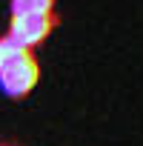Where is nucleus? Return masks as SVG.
Masks as SVG:
<instances>
[{
	"instance_id": "nucleus-5",
	"label": "nucleus",
	"mask_w": 143,
	"mask_h": 146,
	"mask_svg": "<svg viewBox=\"0 0 143 146\" xmlns=\"http://www.w3.org/2000/svg\"><path fill=\"white\" fill-rule=\"evenodd\" d=\"M0 146H12V143H0Z\"/></svg>"
},
{
	"instance_id": "nucleus-3",
	"label": "nucleus",
	"mask_w": 143,
	"mask_h": 146,
	"mask_svg": "<svg viewBox=\"0 0 143 146\" xmlns=\"http://www.w3.org/2000/svg\"><path fill=\"white\" fill-rule=\"evenodd\" d=\"M54 9V0H12V17L20 15H46Z\"/></svg>"
},
{
	"instance_id": "nucleus-2",
	"label": "nucleus",
	"mask_w": 143,
	"mask_h": 146,
	"mask_svg": "<svg viewBox=\"0 0 143 146\" xmlns=\"http://www.w3.org/2000/svg\"><path fill=\"white\" fill-rule=\"evenodd\" d=\"M40 80V66L34 60V54H23L20 60H15L12 66H6L3 72H0V89H3V95L20 100L26 98Z\"/></svg>"
},
{
	"instance_id": "nucleus-4",
	"label": "nucleus",
	"mask_w": 143,
	"mask_h": 146,
	"mask_svg": "<svg viewBox=\"0 0 143 146\" xmlns=\"http://www.w3.org/2000/svg\"><path fill=\"white\" fill-rule=\"evenodd\" d=\"M23 54H29V49H23L20 43H15L9 35L0 37V72H3L6 66H12L15 60H20Z\"/></svg>"
},
{
	"instance_id": "nucleus-1",
	"label": "nucleus",
	"mask_w": 143,
	"mask_h": 146,
	"mask_svg": "<svg viewBox=\"0 0 143 146\" xmlns=\"http://www.w3.org/2000/svg\"><path fill=\"white\" fill-rule=\"evenodd\" d=\"M57 15L54 12H46V15H20V17H12V23H9V37L15 40V43H20L23 49H34V46H40L54 29H57Z\"/></svg>"
}]
</instances>
